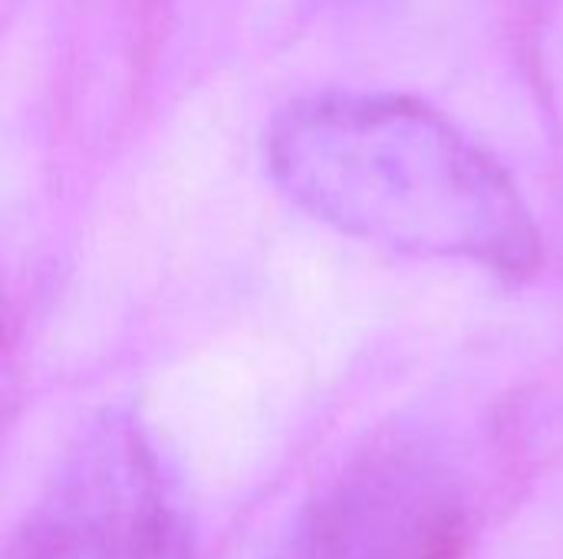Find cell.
Listing matches in <instances>:
<instances>
[{"instance_id":"cell-3","label":"cell","mask_w":563,"mask_h":559,"mask_svg":"<svg viewBox=\"0 0 563 559\" xmlns=\"http://www.w3.org/2000/svg\"><path fill=\"white\" fill-rule=\"evenodd\" d=\"M462 501L419 448L353 461L297 521L277 559H455Z\"/></svg>"},{"instance_id":"cell-2","label":"cell","mask_w":563,"mask_h":559,"mask_svg":"<svg viewBox=\"0 0 563 559\" xmlns=\"http://www.w3.org/2000/svg\"><path fill=\"white\" fill-rule=\"evenodd\" d=\"M7 559H191L185 491L129 415H102L63 455Z\"/></svg>"},{"instance_id":"cell-1","label":"cell","mask_w":563,"mask_h":559,"mask_svg":"<svg viewBox=\"0 0 563 559\" xmlns=\"http://www.w3.org/2000/svg\"><path fill=\"white\" fill-rule=\"evenodd\" d=\"M277 188L360 241L505 277L541 237L505 168L452 119L399 92L333 89L287 102L264 138Z\"/></svg>"}]
</instances>
